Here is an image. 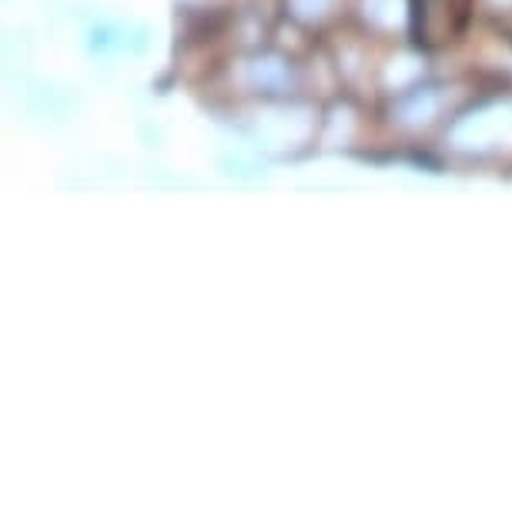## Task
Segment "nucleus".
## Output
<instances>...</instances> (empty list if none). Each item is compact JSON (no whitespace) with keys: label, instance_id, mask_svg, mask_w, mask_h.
Instances as JSON below:
<instances>
[]
</instances>
